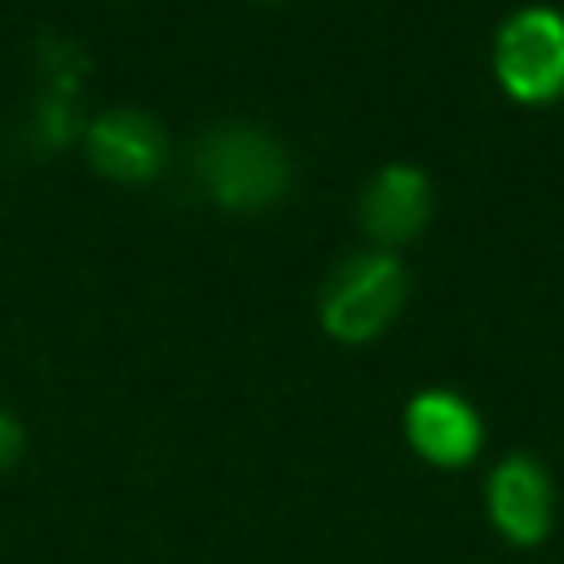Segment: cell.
Masks as SVG:
<instances>
[{"label":"cell","instance_id":"obj_4","mask_svg":"<svg viewBox=\"0 0 564 564\" xmlns=\"http://www.w3.org/2000/svg\"><path fill=\"white\" fill-rule=\"evenodd\" d=\"M84 145H88V163L119 185H141L159 176L163 154H167L163 128L150 115L128 110V106L97 115L84 132Z\"/></svg>","mask_w":564,"mask_h":564},{"label":"cell","instance_id":"obj_8","mask_svg":"<svg viewBox=\"0 0 564 564\" xmlns=\"http://www.w3.org/2000/svg\"><path fill=\"white\" fill-rule=\"evenodd\" d=\"M18 458H22V423L9 410H0V471H9Z\"/></svg>","mask_w":564,"mask_h":564},{"label":"cell","instance_id":"obj_5","mask_svg":"<svg viewBox=\"0 0 564 564\" xmlns=\"http://www.w3.org/2000/svg\"><path fill=\"white\" fill-rule=\"evenodd\" d=\"M489 516L516 546H538L551 533V476L538 458L511 454L489 480Z\"/></svg>","mask_w":564,"mask_h":564},{"label":"cell","instance_id":"obj_2","mask_svg":"<svg viewBox=\"0 0 564 564\" xmlns=\"http://www.w3.org/2000/svg\"><path fill=\"white\" fill-rule=\"evenodd\" d=\"M498 84L529 106L564 93V18L555 9H520L502 22L494 44Z\"/></svg>","mask_w":564,"mask_h":564},{"label":"cell","instance_id":"obj_7","mask_svg":"<svg viewBox=\"0 0 564 564\" xmlns=\"http://www.w3.org/2000/svg\"><path fill=\"white\" fill-rule=\"evenodd\" d=\"M427 176L410 163H388L361 194V225L379 247H401L427 225Z\"/></svg>","mask_w":564,"mask_h":564},{"label":"cell","instance_id":"obj_3","mask_svg":"<svg viewBox=\"0 0 564 564\" xmlns=\"http://www.w3.org/2000/svg\"><path fill=\"white\" fill-rule=\"evenodd\" d=\"M405 300V273L392 256H357L322 291V326L344 344L375 339Z\"/></svg>","mask_w":564,"mask_h":564},{"label":"cell","instance_id":"obj_1","mask_svg":"<svg viewBox=\"0 0 564 564\" xmlns=\"http://www.w3.org/2000/svg\"><path fill=\"white\" fill-rule=\"evenodd\" d=\"M194 176L203 194L225 212H260L273 207L291 185L286 150L247 123L212 128L194 150Z\"/></svg>","mask_w":564,"mask_h":564},{"label":"cell","instance_id":"obj_6","mask_svg":"<svg viewBox=\"0 0 564 564\" xmlns=\"http://www.w3.org/2000/svg\"><path fill=\"white\" fill-rule=\"evenodd\" d=\"M405 436L410 445L436 463V467H463L480 449V419L476 410L454 392H419L405 410Z\"/></svg>","mask_w":564,"mask_h":564}]
</instances>
